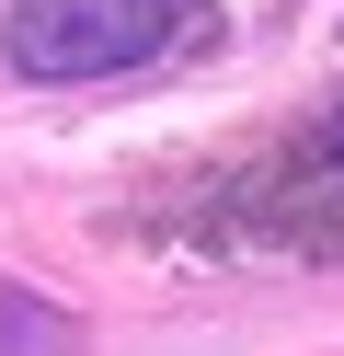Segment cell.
I'll return each mask as SVG.
<instances>
[{
	"label": "cell",
	"instance_id": "obj_1",
	"mask_svg": "<svg viewBox=\"0 0 344 356\" xmlns=\"http://www.w3.org/2000/svg\"><path fill=\"white\" fill-rule=\"evenodd\" d=\"M195 0H12L0 12V70L35 92H81V81H126L183 47Z\"/></svg>",
	"mask_w": 344,
	"mask_h": 356
},
{
	"label": "cell",
	"instance_id": "obj_2",
	"mask_svg": "<svg viewBox=\"0 0 344 356\" xmlns=\"http://www.w3.org/2000/svg\"><path fill=\"white\" fill-rule=\"evenodd\" d=\"M241 241H287V253H344V92L298 115L275 149H252L241 195H229Z\"/></svg>",
	"mask_w": 344,
	"mask_h": 356
},
{
	"label": "cell",
	"instance_id": "obj_3",
	"mask_svg": "<svg viewBox=\"0 0 344 356\" xmlns=\"http://www.w3.org/2000/svg\"><path fill=\"white\" fill-rule=\"evenodd\" d=\"M92 322L69 299H46L35 276H0V356H81Z\"/></svg>",
	"mask_w": 344,
	"mask_h": 356
}]
</instances>
